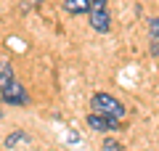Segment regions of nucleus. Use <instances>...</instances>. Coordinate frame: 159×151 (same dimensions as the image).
Listing matches in <instances>:
<instances>
[{
	"instance_id": "f257e3e1",
	"label": "nucleus",
	"mask_w": 159,
	"mask_h": 151,
	"mask_svg": "<svg viewBox=\"0 0 159 151\" xmlns=\"http://www.w3.org/2000/svg\"><path fill=\"white\" fill-rule=\"evenodd\" d=\"M90 106H93V112L109 114V117H117V119H122V117H125V112H127V109L122 106L117 98H111L109 93H96L90 98Z\"/></svg>"
},
{
	"instance_id": "f03ea898",
	"label": "nucleus",
	"mask_w": 159,
	"mask_h": 151,
	"mask_svg": "<svg viewBox=\"0 0 159 151\" xmlns=\"http://www.w3.org/2000/svg\"><path fill=\"white\" fill-rule=\"evenodd\" d=\"M90 27L96 32H109L111 29V16H109L106 0H93L90 3Z\"/></svg>"
},
{
	"instance_id": "7ed1b4c3",
	"label": "nucleus",
	"mask_w": 159,
	"mask_h": 151,
	"mask_svg": "<svg viewBox=\"0 0 159 151\" xmlns=\"http://www.w3.org/2000/svg\"><path fill=\"white\" fill-rule=\"evenodd\" d=\"M0 90H3V103H8V106H27V103H29L27 90H24L16 80L3 82V85H0Z\"/></svg>"
},
{
	"instance_id": "20e7f679",
	"label": "nucleus",
	"mask_w": 159,
	"mask_h": 151,
	"mask_svg": "<svg viewBox=\"0 0 159 151\" xmlns=\"http://www.w3.org/2000/svg\"><path fill=\"white\" fill-rule=\"evenodd\" d=\"M88 125H90L93 130H98V133H111V130H122V125H119V119H117V117H109V114H101V112L88 114Z\"/></svg>"
},
{
	"instance_id": "39448f33",
	"label": "nucleus",
	"mask_w": 159,
	"mask_h": 151,
	"mask_svg": "<svg viewBox=\"0 0 159 151\" xmlns=\"http://www.w3.org/2000/svg\"><path fill=\"white\" fill-rule=\"evenodd\" d=\"M90 3L93 0H64V8L72 16H80V13H90Z\"/></svg>"
},
{
	"instance_id": "423d86ee",
	"label": "nucleus",
	"mask_w": 159,
	"mask_h": 151,
	"mask_svg": "<svg viewBox=\"0 0 159 151\" xmlns=\"http://www.w3.org/2000/svg\"><path fill=\"white\" fill-rule=\"evenodd\" d=\"M13 80V69H11V64L8 61H3V66H0V85L3 82H11Z\"/></svg>"
},
{
	"instance_id": "0eeeda50",
	"label": "nucleus",
	"mask_w": 159,
	"mask_h": 151,
	"mask_svg": "<svg viewBox=\"0 0 159 151\" xmlns=\"http://www.w3.org/2000/svg\"><path fill=\"white\" fill-rule=\"evenodd\" d=\"M101 149H103V151H122V146H119L114 138H106V140L101 143Z\"/></svg>"
},
{
	"instance_id": "6e6552de",
	"label": "nucleus",
	"mask_w": 159,
	"mask_h": 151,
	"mask_svg": "<svg viewBox=\"0 0 159 151\" xmlns=\"http://www.w3.org/2000/svg\"><path fill=\"white\" fill-rule=\"evenodd\" d=\"M148 32L151 37H159V19H148Z\"/></svg>"
},
{
	"instance_id": "1a4fd4ad",
	"label": "nucleus",
	"mask_w": 159,
	"mask_h": 151,
	"mask_svg": "<svg viewBox=\"0 0 159 151\" xmlns=\"http://www.w3.org/2000/svg\"><path fill=\"white\" fill-rule=\"evenodd\" d=\"M19 140H27V135H21V133H16V135H11V138L6 140V146H8V149H13V146H16Z\"/></svg>"
},
{
	"instance_id": "9d476101",
	"label": "nucleus",
	"mask_w": 159,
	"mask_h": 151,
	"mask_svg": "<svg viewBox=\"0 0 159 151\" xmlns=\"http://www.w3.org/2000/svg\"><path fill=\"white\" fill-rule=\"evenodd\" d=\"M151 53H154V56L159 53V43H157V40H154V45H151Z\"/></svg>"
}]
</instances>
